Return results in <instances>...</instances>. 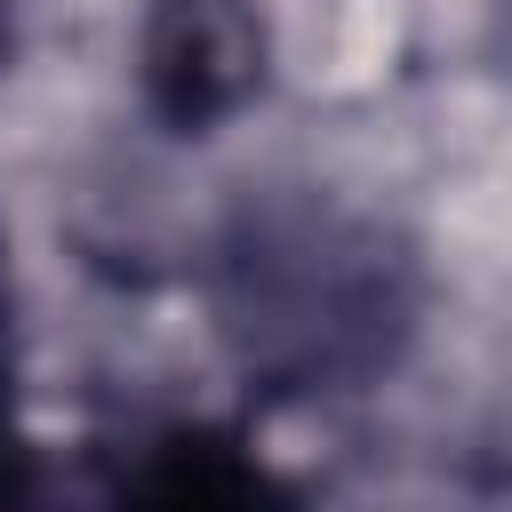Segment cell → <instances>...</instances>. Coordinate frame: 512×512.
<instances>
[{
  "instance_id": "cell-3",
  "label": "cell",
  "mask_w": 512,
  "mask_h": 512,
  "mask_svg": "<svg viewBox=\"0 0 512 512\" xmlns=\"http://www.w3.org/2000/svg\"><path fill=\"white\" fill-rule=\"evenodd\" d=\"M0 368H8V344H0Z\"/></svg>"
},
{
  "instance_id": "cell-1",
  "label": "cell",
  "mask_w": 512,
  "mask_h": 512,
  "mask_svg": "<svg viewBox=\"0 0 512 512\" xmlns=\"http://www.w3.org/2000/svg\"><path fill=\"white\" fill-rule=\"evenodd\" d=\"M408 248L320 192H280L240 208L216 248V320L248 376L288 400L344 392L376 376L408 336Z\"/></svg>"
},
{
  "instance_id": "cell-2",
  "label": "cell",
  "mask_w": 512,
  "mask_h": 512,
  "mask_svg": "<svg viewBox=\"0 0 512 512\" xmlns=\"http://www.w3.org/2000/svg\"><path fill=\"white\" fill-rule=\"evenodd\" d=\"M128 64H136V96L160 128L208 136L264 96L272 24L256 0H144Z\"/></svg>"
}]
</instances>
